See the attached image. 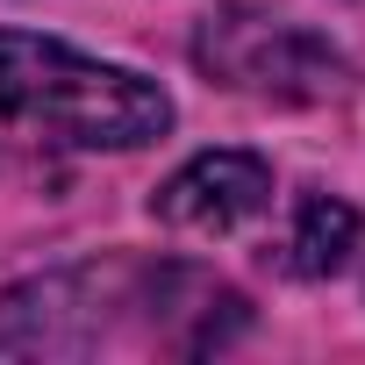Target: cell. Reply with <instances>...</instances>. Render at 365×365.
Segmentation results:
<instances>
[{
	"label": "cell",
	"instance_id": "cell-2",
	"mask_svg": "<svg viewBox=\"0 0 365 365\" xmlns=\"http://www.w3.org/2000/svg\"><path fill=\"white\" fill-rule=\"evenodd\" d=\"M172 129V93L58 36L0 29V179L58 172L101 150H143Z\"/></svg>",
	"mask_w": 365,
	"mask_h": 365
},
{
	"label": "cell",
	"instance_id": "cell-5",
	"mask_svg": "<svg viewBox=\"0 0 365 365\" xmlns=\"http://www.w3.org/2000/svg\"><path fill=\"white\" fill-rule=\"evenodd\" d=\"M351 251H358V208L336 201V194H301L279 265H287L294 279H329V272L351 265Z\"/></svg>",
	"mask_w": 365,
	"mask_h": 365
},
{
	"label": "cell",
	"instance_id": "cell-1",
	"mask_svg": "<svg viewBox=\"0 0 365 365\" xmlns=\"http://www.w3.org/2000/svg\"><path fill=\"white\" fill-rule=\"evenodd\" d=\"M251 301L187 258H86L0 294V358H208L237 344Z\"/></svg>",
	"mask_w": 365,
	"mask_h": 365
},
{
	"label": "cell",
	"instance_id": "cell-3",
	"mask_svg": "<svg viewBox=\"0 0 365 365\" xmlns=\"http://www.w3.org/2000/svg\"><path fill=\"white\" fill-rule=\"evenodd\" d=\"M194 65L251 101H279V108H315L336 101L351 86V65L329 51V36H315L294 15L251 8V0H230V8L201 15L194 29Z\"/></svg>",
	"mask_w": 365,
	"mask_h": 365
},
{
	"label": "cell",
	"instance_id": "cell-4",
	"mask_svg": "<svg viewBox=\"0 0 365 365\" xmlns=\"http://www.w3.org/2000/svg\"><path fill=\"white\" fill-rule=\"evenodd\" d=\"M272 208V165L258 150H201L150 194V215L187 237H237Z\"/></svg>",
	"mask_w": 365,
	"mask_h": 365
}]
</instances>
